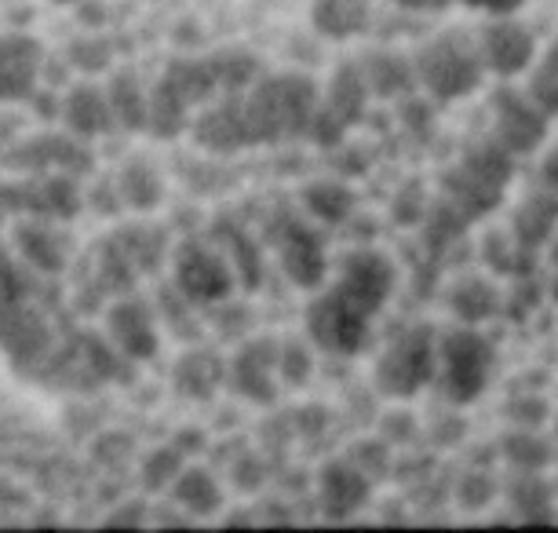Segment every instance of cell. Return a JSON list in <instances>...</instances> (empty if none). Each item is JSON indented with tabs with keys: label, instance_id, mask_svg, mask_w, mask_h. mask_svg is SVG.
<instances>
[{
	"label": "cell",
	"instance_id": "cell-1",
	"mask_svg": "<svg viewBox=\"0 0 558 533\" xmlns=\"http://www.w3.org/2000/svg\"><path fill=\"white\" fill-rule=\"evenodd\" d=\"M0 351L23 376H37L56 351V329L40 303V275L4 245H0Z\"/></svg>",
	"mask_w": 558,
	"mask_h": 533
},
{
	"label": "cell",
	"instance_id": "cell-2",
	"mask_svg": "<svg viewBox=\"0 0 558 533\" xmlns=\"http://www.w3.org/2000/svg\"><path fill=\"white\" fill-rule=\"evenodd\" d=\"M322 107V88L307 73H263L245 92V113L256 146H278L307 140L314 110Z\"/></svg>",
	"mask_w": 558,
	"mask_h": 533
},
{
	"label": "cell",
	"instance_id": "cell-3",
	"mask_svg": "<svg viewBox=\"0 0 558 533\" xmlns=\"http://www.w3.org/2000/svg\"><path fill=\"white\" fill-rule=\"evenodd\" d=\"M413 62L420 92L435 102H460L475 96L482 81L489 77L478 37L463 34V29H441V34L424 40Z\"/></svg>",
	"mask_w": 558,
	"mask_h": 533
},
{
	"label": "cell",
	"instance_id": "cell-4",
	"mask_svg": "<svg viewBox=\"0 0 558 533\" xmlns=\"http://www.w3.org/2000/svg\"><path fill=\"white\" fill-rule=\"evenodd\" d=\"M497 373V343L478 326H452L438 332V373L435 384L449 405H471L486 395Z\"/></svg>",
	"mask_w": 558,
	"mask_h": 533
},
{
	"label": "cell",
	"instance_id": "cell-5",
	"mask_svg": "<svg viewBox=\"0 0 558 533\" xmlns=\"http://www.w3.org/2000/svg\"><path fill=\"white\" fill-rule=\"evenodd\" d=\"M438 373V332L430 326H409L398 329L380 359L373 365V388L384 399L405 402L416 399L420 391L435 384Z\"/></svg>",
	"mask_w": 558,
	"mask_h": 533
},
{
	"label": "cell",
	"instance_id": "cell-6",
	"mask_svg": "<svg viewBox=\"0 0 558 533\" xmlns=\"http://www.w3.org/2000/svg\"><path fill=\"white\" fill-rule=\"evenodd\" d=\"M303 337H307L314 348L325 354H336V359H354L368 348V337H373V315L365 307L340 292L329 281L311 296V303L303 307Z\"/></svg>",
	"mask_w": 558,
	"mask_h": 533
},
{
	"label": "cell",
	"instance_id": "cell-7",
	"mask_svg": "<svg viewBox=\"0 0 558 533\" xmlns=\"http://www.w3.org/2000/svg\"><path fill=\"white\" fill-rule=\"evenodd\" d=\"M172 286L197 307H219L234 296L238 270L213 238H186L172 253Z\"/></svg>",
	"mask_w": 558,
	"mask_h": 533
},
{
	"label": "cell",
	"instance_id": "cell-8",
	"mask_svg": "<svg viewBox=\"0 0 558 533\" xmlns=\"http://www.w3.org/2000/svg\"><path fill=\"white\" fill-rule=\"evenodd\" d=\"M267 242L278 253L281 275L303 292H318L329 278V253H325L322 234L314 231L303 216L278 213L267 223Z\"/></svg>",
	"mask_w": 558,
	"mask_h": 533
},
{
	"label": "cell",
	"instance_id": "cell-9",
	"mask_svg": "<svg viewBox=\"0 0 558 533\" xmlns=\"http://www.w3.org/2000/svg\"><path fill=\"white\" fill-rule=\"evenodd\" d=\"M96 158L88 150V140L73 132H37L26 140H15L0 150V169L15 175H45V172H66V175H88Z\"/></svg>",
	"mask_w": 558,
	"mask_h": 533
},
{
	"label": "cell",
	"instance_id": "cell-10",
	"mask_svg": "<svg viewBox=\"0 0 558 533\" xmlns=\"http://www.w3.org/2000/svg\"><path fill=\"white\" fill-rule=\"evenodd\" d=\"M489 118H493V135L508 146L514 158H530V154H541V146L547 140V129H551V113H544L533 102L530 92L511 88L508 81L493 92L489 99Z\"/></svg>",
	"mask_w": 558,
	"mask_h": 533
},
{
	"label": "cell",
	"instance_id": "cell-11",
	"mask_svg": "<svg viewBox=\"0 0 558 533\" xmlns=\"http://www.w3.org/2000/svg\"><path fill=\"white\" fill-rule=\"evenodd\" d=\"M332 286L340 292H347L357 307H365L368 315L376 318L387 307V300L395 296L398 267L384 249H373V245L347 249V253L340 256V264H336Z\"/></svg>",
	"mask_w": 558,
	"mask_h": 533
},
{
	"label": "cell",
	"instance_id": "cell-12",
	"mask_svg": "<svg viewBox=\"0 0 558 533\" xmlns=\"http://www.w3.org/2000/svg\"><path fill=\"white\" fill-rule=\"evenodd\" d=\"M478 48H482V62L493 77L500 81H514L525 77L533 70V62L541 59V48H536L533 29L519 23L511 15H489V23L478 29Z\"/></svg>",
	"mask_w": 558,
	"mask_h": 533
},
{
	"label": "cell",
	"instance_id": "cell-13",
	"mask_svg": "<svg viewBox=\"0 0 558 533\" xmlns=\"http://www.w3.org/2000/svg\"><path fill=\"white\" fill-rule=\"evenodd\" d=\"M278 343L274 337H248L227 359V384L238 399L252 405H274L281 395L278 376Z\"/></svg>",
	"mask_w": 558,
	"mask_h": 533
},
{
	"label": "cell",
	"instance_id": "cell-14",
	"mask_svg": "<svg viewBox=\"0 0 558 533\" xmlns=\"http://www.w3.org/2000/svg\"><path fill=\"white\" fill-rule=\"evenodd\" d=\"M191 135L202 150L219 154V158L252 150L256 140H252V124L245 113V92H238V96H216L213 102H205L202 113L191 121Z\"/></svg>",
	"mask_w": 558,
	"mask_h": 533
},
{
	"label": "cell",
	"instance_id": "cell-15",
	"mask_svg": "<svg viewBox=\"0 0 558 533\" xmlns=\"http://www.w3.org/2000/svg\"><path fill=\"white\" fill-rule=\"evenodd\" d=\"M107 337L124 359L143 365L161 351V318L143 296H118L107 311Z\"/></svg>",
	"mask_w": 558,
	"mask_h": 533
},
{
	"label": "cell",
	"instance_id": "cell-16",
	"mask_svg": "<svg viewBox=\"0 0 558 533\" xmlns=\"http://www.w3.org/2000/svg\"><path fill=\"white\" fill-rule=\"evenodd\" d=\"M373 475H365L351 457L340 453V457H329L322 468H318V508L325 511L329 519H351L354 511H362L373 497Z\"/></svg>",
	"mask_w": 558,
	"mask_h": 533
},
{
	"label": "cell",
	"instance_id": "cell-17",
	"mask_svg": "<svg viewBox=\"0 0 558 533\" xmlns=\"http://www.w3.org/2000/svg\"><path fill=\"white\" fill-rule=\"evenodd\" d=\"M45 73V48L29 34L0 37V102H23Z\"/></svg>",
	"mask_w": 558,
	"mask_h": 533
},
{
	"label": "cell",
	"instance_id": "cell-18",
	"mask_svg": "<svg viewBox=\"0 0 558 533\" xmlns=\"http://www.w3.org/2000/svg\"><path fill=\"white\" fill-rule=\"evenodd\" d=\"M15 256L40 278H56L66 270L70 238L59 231L56 219H19L15 223Z\"/></svg>",
	"mask_w": 558,
	"mask_h": 533
},
{
	"label": "cell",
	"instance_id": "cell-19",
	"mask_svg": "<svg viewBox=\"0 0 558 533\" xmlns=\"http://www.w3.org/2000/svg\"><path fill=\"white\" fill-rule=\"evenodd\" d=\"M81 208H84V194H81L77 175H66V172L23 175V216L66 223Z\"/></svg>",
	"mask_w": 558,
	"mask_h": 533
},
{
	"label": "cell",
	"instance_id": "cell-20",
	"mask_svg": "<svg viewBox=\"0 0 558 533\" xmlns=\"http://www.w3.org/2000/svg\"><path fill=\"white\" fill-rule=\"evenodd\" d=\"M62 129L81 135V140H102V135H110L118 129V121H113V110H110V96L107 88L92 85V81H84V85H73L66 96H62Z\"/></svg>",
	"mask_w": 558,
	"mask_h": 533
},
{
	"label": "cell",
	"instance_id": "cell-21",
	"mask_svg": "<svg viewBox=\"0 0 558 533\" xmlns=\"http://www.w3.org/2000/svg\"><path fill=\"white\" fill-rule=\"evenodd\" d=\"M368 102H373V92H368L362 62L357 59L336 62V70L329 73V85L322 88V107L329 110L336 121H343L347 129H354V124L365 118Z\"/></svg>",
	"mask_w": 558,
	"mask_h": 533
},
{
	"label": "cell",
	"instance_id": "cell-22",
	"mask_svg": "<svg viewBox=\"0 0 558 533\" xmlns=\"http://www.w3.org/2000/svg\"><path fill=\"white\" fill-rule=\"evenodd\" d=\"M357 62L365 70L373 99H409L420 88L413 56H402L395 48H368Z\"/></svg>",
	"mask_w": 558,
	"mask_h": 533
},
{
	"label": "cell",
	"instance_id": "cell-23",
	"mask_svg": "<svg viewBox=\"0 0 558 533\" xmlns=\"http://www.w3.org/2000/svg\"><path fill=\"white\" fill-rule=\"evenodd\" d=\"M438 186H441V197L457 205L460 213L471 219V223L482 219V216H489L493 208L504 202V194H508L504 186L482 180L478 172H471L468 165H460V161L449 165V169L438 175Z\"/></svg>",
	"mask_w": 558,
	"mask_h": 533
},
{
	"label": "cell",
	"instance_id": "cell-24",
	"mask_svg": "<svg viewBox=\"0 0 558 533\" xmlns=\"http://www.w3.org/2000/svg\"><path fill=\"white\" fill-rule=\"evenodd\" d=\"M446 311L460 326H486L504 311V296L489 278L463 275L446 289Z\"/></svg>",
	"mask_w": 558,
	"mask_h": 533
},
{
	"label": "cell",
	"instance_id": "cell-25",
	"mask_svg": "<svg viewBox=\"0 0 558 533\" xmlns=\"http://www.w3.org/2000/svg\"><path fill=\"white\" fill-rule=\"evenodd\" d=\"M555 227H558V194L547 191V186L530 191L519 205H514L511 234L525 253H536V249H544L547 242H551Z\"/></svg>",
	"mask_w": 558,
	"mask_h": 533
},
{
	"label": "cell",
	"instance_id": "cell-26",
	"mask_svg": "<svg viewBox=\"0 0 558 533\" xmlns=\"http://www.w3.org/2000/svg\"><path fill=\"white\" fill-rule=\"evenodd\" d=\"M213 242L223 249L227 259L234 264L238 286L245 292H256L267 270H263V249L256 238L248 234V227H241L238 219H230V216H219L213 223Z\"/></svg>",
	"mask_w": 558,
	"mask_h": 533
},
{
	"label": "cell",
	"instance_id": "cell-27",
	"mask_svg": "<svg viewBox=\"0 0 558 533\" xmlns=\"http://www.w3.org/2000/svg\"><path fill=\"white\" fill-rule=\"evenodd\" d=\"M172 384L183 399L208 402L227 384V359H219L213 348H194L175 362Z\"/></svg>",
	"mask_w": 558,
	"mask_h": 533
},
{
	"label": "cell",
	"instance_id": "cell-28",
	"mask_svg": "<svg viewBox=\"0 0 558 533\" xmlns=\"http://www.w3.org/2000/svg\"><path fill=\"white\" fill-rule=\"evenodd\" d=\"M504 500H508L511 516L519 522H530V526L555 522L558 494L544 479V472H511V483L504 486Z\"/></svg>",
	"mask_w": 558,
	"mask_h": 533
},
{
	"label": "cell",
	"instance_id": "cell-29",
	"mask_svg": "<svg viewBox=\"0 0 558 533\" xmlns=\"http://www.w3.org/2000/svg\"><path fill=\"white\" fill-rule=\"evenodd\" d=\"M368 23H373L368 0H311V29L325 40L362 37Z\"/></svg>",
	"mask_w": 558,
	"mask_h": 533
},
{
	"label": "cell",
	"instance_id": "cell-30",
	"mask_svg": "<svg viewBox=\"0 0 558 533\" xmlns=\"http://www.w3.org/2000/svg\"><path fill=\"white\" fill-rule=\"evenodd\" d=\"M168 494H172V505L179 511H186L191 519H208L223 508V486L202 464H186Z\"/></svg>",
	"mask_w": 558,
	"mask_h": 533
},
{
	"label": "cell",
	"instance_id": "cell-31",
	"mask_svg": "<svg viewBox=\"0 0 558 533\" xmlns=\"http://www.w3.org/2000/svg\"><path fill=\"white\" fill-rule=\"evenodd\" d=\"M300 205H303V216L314 219V223L340 227L354 216L357 197L343 180H311L300 191Z\"/></svg>",
	"mask_w": 558,
	"mask_h": 533
},
{
	"label": "cell",
	"instance_id": "cell-32",
	"mask_svg": "<svg viewBox=\"0 0 558 533\" xmlns=\"http://www.w3.org/2000/svg\"><path fill=\"white\" fill-rule=\"evenodd\" d=\"M191 113L194 107L186 102L179 92L168 85L165 77H157L150 85V113H146V135H154V140H179L183 132H191Z\"/></svg>",
	"mask_w": 558,
	"mask_h": 533
},
{
	"label": "cell",
	"instance_id": "cell-33",
	"mask_svg": "<svg viewBox=\"0 0 558 533\" xmlns=\"http://www.w3.org/2000/svg\"><path fill=\"white\" fill-rule=\"evenodd\" d=\"M497 453L511 472H547L555 464V443L541 427H511L500 435Z\"/></svg>",
	"mask_w": 558,
	"mask_h": 533
},
{
	"label": "cell",
	"instance_id": "cell-34",
	"mask_svg": "<svg viewBox=\"0 0 558 533\" xmlns=\"http://www.w3.org/2000/svg\"><path fill=\"white\" fill-rule=\"evenodd\" d=\"M113 183H118L124 208L132 213H154L165 202V175L150 158H129Z\"/></svg>",
	"mask_w": 558,
	"mask_h": 533
},
{
	"label": "cell",
	"instance_id": "cell-35",
	"mask_svg": "<svg viewBox=\"0 0 558 533\" xmlns=\"http://www.w3.org/2000/svg\"><path fill=\"white\" fill-rule=\"evenodd\" d=\"M161 77L172 85L179 96H183L191 107H205L219 96V81L213 70V59L208 56H179L161 70Z\"/></svg>",
	"mask_w": 558,
	"mask_h": 533
},
{
	"label": "cell",
	"instance_id": "cell-36",
	"mask_svg": "<svg viewBox=\"0 0 558 533\" xmlns=\"http://www.w3.org/2000/svg\"><path fill=\"white\" fill-rule=\"evenodd\" d=\"M107 96L113 121L121 132H146V113H150V88L140 81V73L118 70L107 81Z\"/></svg>",
	"mask_w": 558,
	"mask_h": 533
},
{
	"label": "cell",
	"instance_id": "cell-37",
	"mask_svg": "<svg viewBox=\"0 0 558 533\" xmlns=\"http://www.w3.org/2000/svg\"><path fill=\"white\" fill-rule=\"evenodd\" d=\"M208 59H213L216 81H219V96L248 92L263 77V62L256 51H248V48H219Z\"/></svg>",
	"mask_w": 558,
	"mask_h": 533
},
{
	"label": "cell",
	"instance_id": "cell-38",
	"mask_svg": "<svg viewBox=\"0 0 558 533\" xmlns=\"http://www.w3.org/2000/svg\"><path fill=\"white\" fill-rule=\"evenodd\" d=\"M468 227H471V219L463 216L457 205L446 202V197L438 194V202H430L427 213H424V245H427V253H435V256L449 253V249L463 238Z\"/></svg>",
	"mask_w": 558,
	"mask_h": 533
},
{
	"label": "cell",
	"instance_id": "cell-39",
	"mask_svg": "<svg viewBox=\"0 0 558 533\" xmlns=\"http://www.w3.org/2000/svg\"><path fill=\"white\" fill-rule=\"evenodd\" d=\"M113 238H118L124 253L132 256V264L140 267V275H154V270H161V264L168 259L165 231H157L150 223H129Z\"/></svg>",
	"mask_w": 558,
	"mask_h": 533
},
{
	"label": "cell",
	"instance_id": "cell-40",
	"mask_svg": "<svg viewBox=\"0 0 558 533\" xmlns=\"http://www.w3.org/2000/svg\"><path fill=\"white\" fill-rule=\"evenodd\" d=\"M96 278L99 289L110 292V296H129L135 289V278H140V267L132 264V256L124 253L118 238H107L96 253Z\"/></svg>",
	"mask_w": 558,
	"mask_h": 533
},
{
	"label": "cell",
	"instance_id": "cell-41",
	"mask_svg": "<svg viewBox=\"0 0 558 533\" xmlns=\"http://www.w3.org/2000/svg\"><path fill=\"white\" fill-rule=\"evenodd\" d=\"M525 92L544 113L558 118V37L547 45V51L533 62V70L525 73Z\"/></svg>",
	"mask_w": 558,
	"mask_h": 533
},
{
	"label": "cell",
	"instance_id": "cell-42",
	"mask_svg": "<svg viewBox=\"0 0 558 533\" xmlns=\"http://www.w3.org/2000/svg\"><path fill=\"white\" fill-rule=\"evenodd\" d=\"M183 468H186V453L175 443L172 446H157V449H150V453L143 457L140 483L150 489V494H165V489H172V483L179 479Z\"/></svg>",
	"mask_w": 558,
	"mask_h": 533
},
{
	"label": "cell",
	"instance_id": "cell-43",
	"mask_svg": "<svg viewBox=\"0 0 558 533\" xmlns=\"http://www.w3.org/2000/svg\"><path fill=\"white\" fill-rule=\"evenodd\" d=\"M500 494H504V486L493 479L489 468H468V472H460V479L452 483V500H457L460 511L489 508Z\"/></svg>",
	"mask_w": 558,
	"mask_h": 533
},
{
	"label": "cell",
	"instance_id": "cell-44",
	"mask_svg": "<svg viewBox=\"0 0 558 533\" xmlns=\"http://www.w3.org/2000/svg\"><path fill=\"white\" fill-rule=\"evenodd\" d=\"M154 307H157V318H161L179 340H197V318H194L197 303L186 300L175 286H165L161 292H157Z\"/></svg>",
	"mask_w": 558,
	"mask_h": 533
},
{
	"label": "cell",
	"instance_id": "cell-45",
	"mask_svg": "<svg viewBox=\"0 0 558 533\" xmlns=\"http://www.w3.org/2000/svg\"><path fill=\"white\" fill-rule=\"evenodd\" d=\"M314 343L311 340H281L278 343V376L286 388H307L314 376Z\"/></svg>",
	"mask_w": 558,
	"mask_h": 533
},
{
	"label": "cell",
	"instance_id": "cell-46",
	"mask_svg": "<svg viewBox=\"0 0 558 533\" xmlns=\"http://www.w3.org/2000/svg\"><path fill=\"white\" fill-rule=\"evenodd\" d=\"M347 457L362 468L365 475L373 479H384L387 472L395 468V457H391V443L380 435V438H357V443L347 449Z\"/></svg>",
	"mask_w": 558,
	"mask_h": 533
},
{
	"label": "cell",
	"instance_id": "cell-47",
	"mask_svg": "<svg viewBox=\"0 0 558 533\" xmlns=\"http://www.w3.org/2000/svg\"><path fill=\"white\" fill-rule=\"evenodd\" d=\"M504 413H508L511 427H544L551 421V405H547L544 395H536V391L511 395L508 405H504Z\"/></svg>",
	"mask_w": 558,
	"mask_h": 533
},
{
	"label": "cell",
	"instance_id": "cell-48",
	"mask_svg": "<svg viewBox=\"0 0 558 533\" xmlns=\"http://www.w3.org/2000/svg\"><path fill=\"white\" fill-rule=\"evenodd\" d=\"M66 59H70V66H77L84 73H102L110 66L113 48L107 37H77L66 48Z\"/></svg>",
	"mask_w": 558,
	"mask_h": 533
},
{
	"label": "cell",
	"instance_id": "cell-49",
	"mask_svg": "<svg viewBox=\"0 0 558 533\" xmlns=\"http://www.w3.org/2000/svg\"><path fill=\"white\" fill-rule=\"evenodd\" d=\"M420 435V424H416V416L413 413H398V410H391L384 416V438L391 446H398V438H402V446L405 443H413V438Z\"/></svg>",
	"mask_w": 558,
	"mask_h": 533
},
{
	"label": "cell",
	"instance_id": "cell-50",
	"mask_svg": "<svg viewBox=\"0 0 558 533\" xmlns=\"http://www.w3.org/2000/svg\"><path fill=\"white\" fill-rule=\"evenodd\" d=\"M234 486L238 489H248V494H252V489H259L263 486V464L256 461V457H241V461L234 464Z\"/></svg>",
	"mask_w": 558,
	"mask_h": 533
},
{
	"label": "cell",
	"instance_id": "cell-51",
	"mask_svg": "<svg viewBox=\"0 0 558 533\" xmlns=\"http://www.w3.org/2000/svg\"><path fill=\"white\" fill-rule=\"evenodd\" d=\"M29 107H34V113H40V118H62V96H56V92H34L29 96Z\"/></svg>",
	"mask_w": 558,
	"mask_h": 533
},
{
	"label": "cell",
	"instance_id": "cell-52",
	"mask_svg": "<svg viewBox=\"0 0 558 533\" xmlns=\"http://www.w3.org/2000/svg\"><path fill=\"white\" fill-rule=\"evenodd\" d=\"M536 175H541V186L558 194V146L541 154V169H536Z\"/></svg>",
	"mask_w": 558,
	"mask_h": 533
},
{
	"label": "cell",
	"instance_id": "cell-53",
	"mask_svg": "<svg viewBox=\"0 0 558 533\" xmlns=\"http://www.w3.org/2000/svg\"><path fill=\"white\" fill-rule=\"evenodd\" d=\"M110 526H140V522H146L143 516V500H129V505H121L113 516H107Z\"/></svg>",
	"mask_w": 558,
	"mask_h": 533
},
{
	"label": "cell",
	"instance_id": "cell-54",
	"mask_svg": "<svg viewBox=\"0 0 558 533\" xmlns=\"http://www.w3.org/2000/svg\"><path fill=\"white\" fill-rule=\"evenodd\" d=\"M460 4L478 8V12H486V15H511V12H519L525 0H460Z\"/></svg>",
	"mask_w": 558,
	"mask_h": 533
},
{
	"label": "cell",
	"instance_id": "cell-55",
	"mask_svg": "<svg viewBox=\"0 0 558 533\" xmlns=\"http://www.w3.org/2000/svg\"><path fill=\"white\" fill-rule=\"evenodd\" d=\"M395 4L409 8V12H424V8H441V4H449V0H395Z\"/></svg>",
	"mask_w": 558,
	"mask_h": 533
},
{
	"label": "cell",
	"instance_id": "cell-56",
	"mask_svg": "<svg viewBox=\"0 0 558 533\" xmlns=\"http://www.w3.org/2000/svg\"><path fill=\"white\" fill-rule=\"evenodd\" d=\"M56 4H84V0H56Z\"/></svg>",
	"mask_w": 558,
	"mask_h": 533
},
{
	"label": "cell",
	"instance_id": "cell-57",
	"mask_svg": "<svg viewBox=\"0 0 558 533\" xmlns=\"http://www.w3.org/2000/svg\"><path fill=\"white\" fill-rule=\"evenodd\" d=\"M551 296L558 300V278H555V286H551Z\"/></svg>",
	"mask_w": 558,
	"mask_h": 533
}]
</instances>
